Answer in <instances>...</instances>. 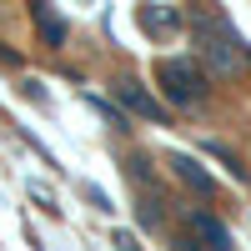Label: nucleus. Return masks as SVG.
<instances>
[{
  "label": "nucleus",
  "instance_id": "1",
  "mask_svg": "<svg viewBox=\"0 0 251 251\" xmlns=\"http://www.w3.org/2000/svg\"><path fill=\"white\" fill-rule=\"evenodd\" d=\"M191 35H196V50H201V60H206L211 75H231V80L241 75V55L251 46H241V35L231 30V20H226L221 10H211V5L191 10Z\"/></svg>",
  "mask_w": 251,
  "mask_h": 251
},
{
  "label": "nucleus",
  "instance_id": "2",
  "mask_svg": "<svg viewBox=\"0 0 251 251\" xmlns=\"http://www.w3.org/2000/svg\"><path fill=\"white\" fill-rule=\"evenodd\" d=\"M156 86H161V96L171 100L176 111L206 106V96H211V86H206V71L196 66V60H161V66H156Z\"/></svg>",
  "mask_w": 251,
  "mask_h": 251
},
{
  "label": "nucleus",
  "instance_id": "3",
  "mask_svg": "<svg viewBox=\"0 0 251 251\" xmlns=\"http://www.w3.org/2000/svg\"><path fill=\"white\" fill-rule=\"evenodd\" d=\"M111 91H116V100H121V106L131 111V116H141V121H151V126H166V106H161V100H156L151 91L141 86L136 75H121V80H116Z\"/></svg>",
  "mask_w": 251,
  "mask_h": 251
},
{
  "label": "nucleus",
  "instance_id": "4",
  "mask_svg": "<svg viewBox=\"0 0 251 251\" xmlns=\"http://www.w3.org/2000/svg\"><path fill=\"white\" fill-rule=\"evenodd\" d=\"M136 20H141V30H146V35H176L191 15H186L181 5H141Z\"/></svg>",
  "mask_w": 251,
  "mask_h": 251
},
{
  "label": "nucleus",
  "instance_id": "5",
  "mask_svg": "<svg viewBox=\"0 0 251 251\" xmlns=\"http://www.w3.org/2000/svg\"><path fill=\"white\" fill-rule=\"evenodd\" d=\"M171 171H176V176H181L186 186H191L196 196H211V191H216V181L201 171V161H196L191 151H171Z\"/></svg>",
  "mask_w": 251,
  "mask_h": 251
},
{
  "label": "nucleus",
  "instance_id": "6",
  "mask_svg": "<svg viewBox=\"0 0 251 251\" xmlns=\"http://www.w3.org/2000/svg\"><path fill=\"white\" fill-rule=\"evenodd\" d=\"M191 236H201V241H206V251H236L231 231H226L216 216H206V211H196V216H191Z\"/></svg>",
  "mask_w": 251,
  "mask_h": 251
},
{
  "label": "nucleus",
  "instance_id": "7",
  "mask_svg": "<svg viewBox=\"0 0 251 251\" xmlns=\"http://www.w3.org/2000/svg\"><path fill=\"white\" fill-rule=\"evenodd\" d=\"M30 20H35L40 46H46V50H60V46H66V20H60L50 5H30Z\"/></svg>",
  "mask_w": 251,
  "mask_h": 251
},
{
  "label": "nucleus",
  "instance_id": "8",
  "mask_svg": "<svg viewBox=\"0 0 251 251\" xmlns=\"http://www.w3.org/2000/svg\"><path fill=\"white\" fill-rule=\"evenodd\" d=\"M206 151H211L216 161H226V166H231V171H236V181H246V166L236 161V151H231V146H221V141H206Z\"/></svg>",
  "mask_w": 251,
  "mask_h": 251
},
{
  "label": "nucleus",
  "instance_id": "9",
  "mask_svg": "<svg viewBox=\"0 0 251 251\" xmlns=\"http://www.w3.org/2000/svg\"><path fill=\"white\" fill-rule=\"evenodd\" d=\"M136 216H141V226H161V221H166V211H161V201H156V196H141Z\"/></svg>",
  "mask_w": 251,
  "mask_h": 251
}]
</instances>
